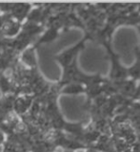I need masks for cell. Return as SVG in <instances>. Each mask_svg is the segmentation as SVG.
Here are the masks:
<instances>
[{"instance_id": "cell-8", "label": "cell", "mask_w": 140, "mask_h": 152, "mask_svg": "<svg viewBox=\"0 0 140 152\" xmlns=\"http://www.w3.org/2000/svg\"><path fill=\"white\" fill-rule=\"evenodd\" d=\"M1 74H2V71H1V70H0V77H1Z\"/></svg>"}, {"instance_id": "cell-9", "label": "cell", "mask_w": 140, "mask_h": 152, "mask_svg": "<svg viewBox=\"0 0 140 152\" xmlns=\"http://www.w3.org/2000/svg\"><path fill=\"white\" fill-rule=\"evenodd\" d=\"M51 152H54V150H52V151H51Z\"/></svg>"}, {"instance_id": "cell-5", "label": "cell", "mask_w": 140, "mask_h": 152, "mask_svg": "<svg viewBox=\"0 0 140 152\" xmlns=\"http://www.w3.org/2000/svg\"><path fill=\"white\" fill-rule=\"evenodd\" d=\"M57 37V32H56V29L55 28H50L48 31H46L44 34H42L40 37V38L38 39V41L36 42V44L34 45L33 47L34 48H36L39 45L43 44V43H48V42H51L54 39Z\"/></svg>"}, {"instance_id": "cell-4", "label": "cell", "mask_w": 140, "mask_h": 152, "mask_svg": "<svg viewBox=\"0 0 140 152\" xmlns=\"http://www.w3.org/2000/svg\"><path fill=\"white\" fill-rule=\"evenodd\" d=\"M21 61L23 65L29 69H36L37 67V61L36 56V48L33 46L27 47L21 55Z\"/></svg>"}, {"instance_id": "cell-6", "label": "cell", "mask_w": 140, "mask_h": 152, "mask_svg": "<svg viewBox=\"0 0 140 152\" xmlns=\"http://www.w3.org/2000/svg\"><path fill=\"white\" fill-rule=\"evenodd\" d=\"M81 90H82L81 87L77 84H68L62 89V93L75 94V93H79Z\"/></svg>"}, {"instance_id": "cell-1", "label": "cell", "mask_w": 140, "mask_h": 152, "mask_svg": "<svg viewBox=\"0 0 140 152\" xmlns=\"http://www.w3.org/2000/svg\"><path fill=\"white\" fill-rule=\"evenodd\" d=\"M22 23L15 20L12 17L11 18H5L3 20V23L0 27V31L3 36H6L8 37H12L17 36L20 33V29Z\"/></svg>"}, {"instance_id": "cell-7", "label": "cell", "mask_w": 140, "mask_h": 152, "mask_svg": "<svg viewBox=\"0 0 140 152\" xmlns=\"http://www.w3.org/2000/svg\"><path fill=\"white\" fill-rule=\"evenodd\" d=\"M7 139H6V133L3 131V130L0 128V146L4 145V144L6 142Z\"/></svg>"}, {"instance_id": "cell-2", "label": "cell", "mask_w": 140, "mask_h": 152, "mask_svg": "<svg viewBox=\"0 0 140 152\" xmlns=\"http://www.w3.org/2000/svg\"><path fill=\"white\" fill-rule=\"evenodd\" d=\"M33 103V95H21V96L15 99L14 102V109L16 112V115L25 114L26 112L30 109Z\"/></svg>"}, {"instance_id": "cell-3", "label": "cell", "mask_w": 140, "mask_h": 152, "mask_svg": "<svg viewBox=\"0 0 140 152\" xmlns=\"http://www.w3.org/2000/svg\"><path fill=\"white\" fill-rule=\"evenodd\" d=\"M30 10H32V7H30V4L18 3V4H14V5H12L10 14H11V16L15 20L22 23V21L27 18V16H28Z\"/></svg>"}]
</instances>
